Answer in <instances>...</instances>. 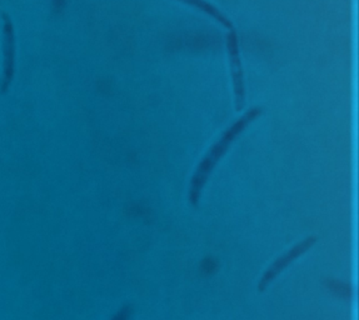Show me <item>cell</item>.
<instances>
[{
  "instance_id": "obj_1",
  "label": "cell",
  "mask_w": 359,
  "mask_h": 320,
  "mask_svg": "<svg viewBox=\"0 0 359 320\" xmlns=\"http://www.w3.org/2000/svg\"><path fill=\"white\" fill-rule=\"evenodd\" d=\"M262 114L261 108H252L247 111L244 116L239 118L238 120L233 123L229 128L226 129L223 134L220 135L219 139L215 141L213 146H210L207 154L204 155L201 163L198 164L194 175L191 178V186H189V203L197 207L201 195L203 192V188L208 181L209 175L215 170L217 164L222 158L224 157L229 146H232L233 141L237 139L238 135L242 134L244 129L250 125V123L255 122L257 118Z\"/></svg>"
},
{
  "instance_id": "obj_2",
  "label": "cell",
  "mask_w": 359,
  "mask_h": 320,
  "mask_svg": "<svg viewBox=\"0 0 359 320\" xmlns=\"http://www.w3.org/2000/svg\"><path fill=\"white\" fill-rule=\"evenodd\" d=\"M226 52L232 71L233 90H234V104L236 111H241L245 105V82L244 71L239 52V41L236 30H229L226 35Z\"/></svg>"
},
{
  "instance_id": "obj_3",
  "label": "cell",
  "mask_w": 359,
  "mask_h": 320,
  "mask_svg": "<svg viewBox=\"0 0 359 320\" xmlns=\"http://www.w3.org/2000/svg\"><path fill=\"white\" fill-rule=\"evenodd\" d=\"M14 63H15V41L12 20L4 14V79L3 90L11 85L14 76Z\"/></svg>"
},
{
  "instance_id": "obj_4",
  "label": "cell",
  "mask_w": 359,
  "mask_h": 320,
  "mask_svg": "<svg viewBox=\"0 0 359 320\" xmlns=\"http://www.w3.org/2000/svg\"><path fill=\"white\" fill-rule=\"evenodd\" d=\"M314 243H316V238H314V237L306 239L303 243L294 246V248H293L292 251H288L285 256L279 258L278 260L273 264L272 268H269L266 275L263 277V279L261 280L259 291H264L266 286L269 284V281H272V280L274 279L285 267H288V264L293 262L296 258L302 256L303 253H306Z\"/></svg>"
},
{
  "instance_id": "obj_5",
  "label": "cell",
  "mask_w": 359,
  "mask_h": 320,
  "mask_svg": "<svg viewBox=\"0 0 359 320\" xmlns=\"http://www.w3.org/2000/svg\"><path fill=\"white\" fill-rule=\"evenodd\" d=\"M180 1H183V3H186L188 6H193V8H196L198 11L205 13L207 15L213 18L215 20H217L220 25H223L226 29H233L232 20L226 17L224 13L220 12L217 6H213L212 3H209L207 0H180Z\"/></svg>"
},
{
  "instance_id": "obj_6",
  "label": "cell",
  "mask_w": 359,
  "mask_h": 320,
  "mask_svg": "<svg viewBox=\"0 0 359 320\" xmlns=\"http://www.w3.org/2000/svg\"><path fill=\"white\" fill-rule=\"evenodd\" d=\"M330 288L332 291L338 293L339 297L349 298L352 295L351 286L346 284V283H341V281H336V280H330Z\"/></svg>"
},
{
  "instance_id": "obj_7",
  "label": "cell",
  "mask_w": 359,
  "mask_h": 320,
  "mask_svg": "<svg viewBox=\"0 0 359 320\" xmlns=\"http://www.w3.org/2000/svg\"><path fill=\"white\" fill-rule=\"evenodd\" d=\"M130 315H132V307L127 305V307L121 309V310L113 316V319L111 320H129Z\"/></svg>"
},
{
  "instance_id": "obj_8",
  "label": "cell",
  "mask_w": 359,
  "mask_h": 320,
  "mask_svg": "<svg viewBox=\"0 0 359 320\" xmlns=\"http://www.w3.org/2000/svg\"><path fill=\"white\" fill-rule=\"evenodd\" d=\"M215 268H217V263H215L213 259H207V260H204L202 269H203L205 273H212V272H215Z\"/></svg>"
},
{
  "instance_id": "obj_9",
  "label": "cell",
  "mask_w": 359,
  "mask_h": 320,
  "mask_svg": "<svg viewBox=\"0 0 359 320\" xmlns=\"http://www.w3.org/2000/svg\"><path fill=\"white\" fill-rule=\"evenodd\" d=\"M65 1L67 0H54V8L57 9V12H60L65 6Z\"/></svg>"
}]
</instances>
